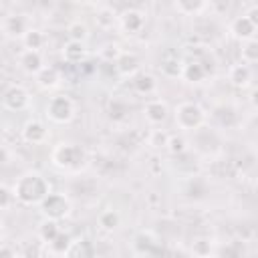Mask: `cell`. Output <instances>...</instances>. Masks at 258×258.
Segmentation results:
<instances>
[{"instance_id":"6da1fadb","label":"cell","mask_w":258,"mask_h":258,"mask_svg":"<svg viewBox=\"0 0 258 258\" xmlns=\"http://www.w3.org/2000/svg\"><path fill=\"white\" fill-rule=\"evenodd\" d=\"M12 194H14V200L20 202L22 206H34V204H40L50 194V185L40 171L28 169L16 177L12 185Z\"/></svg>"},{"instance_id":"7a4b0ae2","label":"cell","mask_w":258,"mask_h":258,"mask_svg":"<svg viewBox=\"0 0 258 258\" xmlns=\"http://www.w3.org/2000/svg\"><path fill=\"white\" fill-rule=\"evenodd\" d=\"M50 161L54 167H58L62 171H79L81 165L85 163V151L77 143L62 141V143L54 145V149L50 153Z\"/></svg>"},{"instance_id":"3957f363","label":"cell","mask_w":258,"mask_h":258,"mask_svg":"<svg viewBox=\"0 0 258 258\" xmlns=\"http://www.w3.org/2000/svg\"><path fill=\"white\" fill-rule=\"evenodd\" d=\"M173 121L181 131H198L206 123V111L194 101H181L173 109Z\"/></svg>"},{"instance_id":"277c9868","label":"cell","mask_w":258,"mask_h":258,"mask_svg":"<svg viewBox=\"0 0 258 258\" xmlns=\"http://www.w3.org/2000/svg\"><path fill=\"white\" fill-rule=\"evenodd\" d=\"M46 117L50 123L56 125H67L75 117V101L69 95H54L46 103Z\"/></svg>"},{"instance_id":"5b68a950","label":"cell","mask_w":258,"mask_h":258,"mask_svg":"<svg viewBox=\"0 0 258 258\" xmlns=\"http://www.w3.org/2000/svg\"><path fill=\"white\" fill-rule=\"evenodd\" d=\"M38 206H40L44 218H46V220H54V222L67 218L69 212H71V202H69V198H67L64 194H60V191H50Z\"/></svg>"},{"instance_id":"8992f818","label":"cell","mask_w":258,"mask_h":258,"mask_svg":"<svg viewBox=\"0 0 258 258\" xmlns=\"http://www.w3.org/2000/svg\"><path fill=\"white\" fill-rule=\"evenodd\" d=\"M2 103L8 111H24L30 105V93L22 85H10L2 95Z\"/></svg>"},{"instance_id":"52a82bcc","label":"cell","mask_w":258,"mask_h":258,"mask_svg":"<svg viewBox=\"0 0 258 258\" xmlns=\"http://www.w3.org/2000/svg\"><path fill=\"white\" fill-rule=\"evenodd\" d=\"M117 26L125 34H137L145 26V12L139 10V8H127V10H123L119 14V18H117Z\"/></svg>"},{"instance_id":"ba28073f","label":"cell","mask_w":258,"mask_h":258,"mask_svg":"<svg viewBox=\"0 0 258 258\" xmlns=\"http://www.w3.org/2000/svg\"><path fill=\"white\" fill-rule=\"evenodd\" d=\"M256 28H258V22L252 20L250 16H246V14H240V16H236V18L230 22V32H232V36H236V38L242 40V42L256 38Z\"/></svg>"},{"instance_id":"9c48e42d","label":"cell","mask_w":258,"mask_h":258,"mask_svg":"<svg viewBox=\"0 0 258 258\" xmlns=\"http://www.w3.org/2000/svg\"><path fill=\"white\" fill-rule=\"evenodd\" d=\"M143 117L149 125H161L165 123V119L169 117V107L165 101L161 99H149L145 105H143Z\"/></svg>"},{"instance_id":"30bf717a","label":"cell","mask_w":258,"mask_h":258,"mask_svg":"<svg viewBox=\"0 0 258 258\" xmlns=\"http://www.w3.org/2000/svg\"><path fill=\"white\" fill-rule=\"evenodd\" d=\"M20 133H22V139H24L26 143H30V145H42V143L48 139V129H46V125H44L42 121H38V119H28V121L22 125Z\"/></svg>"},{"instance_id":"8fae6325","label":"cell","mask_w":258,"mask_h":258,"mask_svg":"<svg viewBox=\"0 0 258 258\" xmlns=\"http://www.w3.org/2000/svg\"><path fill=\"white\" fill-rule=\"evenodd\" d=\"M0 28L10 38H22L30 26H28V20L22 14H6L0 22Z\"/></svg>"},{"instance_id":"7c38bea8","label":"cell","mask_w":258,"mask_h":258,"mask_svg":"<svg viewBox=\"0 0 258 258\" xmlns=\"http://www.w3.org/2000/svg\"><path fill=\"white\" fill-rule=\"evenodd\" d=\"M115 69H117L119 75L133 79L139 73V56L135 52H131V50H123L119 54V58L115 60Z\"/></svg>"},{"instance_id":"4fadbf2b","label":"cell","mask_w":258,"mask_h":258,"mask_svg":"<svg viewBox=\"0 0 258 258\" xmlns=\"http://www.w3.org/2000/svg\"><path fill=\"white\" fill-rule=\"evenodd\" d=\"M18 64L24 73L28 75H36L42 67H44V58H42V52L40 50H22L18 54Z\"/></svg>"},{"instance_id":"5bb4252c","label":"cell","mask_w":258,"mask_h":258,"mask_svg":"<svg viewBox=\"0 0 258 258\" xmlns=\"http://www.w3.org/2000/svg\"><path fill=\"white\" fill-rule=\"evenodd\" d=\"M36 85L42 89V91H52V89H56L58 85H60V81H62V77H60V73H58V69L56 67H42L36 75Z\"/></svg>"},{"instance_id":"9a60e30c","label":"cell","mask_w":258,"mask_h":258,"mask_svg":"<svg viewBox=\"0 0 258 258\" xmlns=\"http://www.w3.org/2000/svg\"><path fill=\"white\" fill-rule=\"evenodd\" d=\"M228 81L238 87V89H246L250 83H252V69L244 62H238V64H232L228 69Z\"/></svg>"},{"instance_id":"2e32d148","label":"cell","mask_w":258,"mask_h":258,"mask_svg":"<svg viewBox=\"0 0 258 258\" xmlns=\"http://www.w3.org/2000/svg\"><path fill=\"white\" fill-rule=\"evenodd\" d=\"M64 62L69 64H81L85 58H87V48H85V42H75V40H67L62 44V50H60Z\"/></svg>"},{"instance_id":"e0dca14e","label":"cell","mask_w":258,"mask_h":258,"mask_svg":"<svg viewBox=\"0 0 258 258\" xmlns=\"http://www.w3.org/2000/svg\"><path fill=\"white\" fill-rule=\"evenodd\" d=\"M95 256V246L87 238L71 240V246L67 248L62 258H93Z\"/></svg>"},{"instance_id":"ac0fdd59","label":"cell","mask_w":258,"mask_h":258,"mask_svg":"<svg viewBox=\"0 0 258 258\" xmlns=\"http://www.w3.org/2000/svg\"><path fill=\"white\" fill-rule=\"evenodd\" d=\"M208 75V69L202 64V60H189V62H183V69H181V79L185 83H202Z\"/></svg>"},{"instance_id":"d6986e66","label":"cell","mask_w":258,"mask_h":258,"mask_svg":"<svg viewBox=\"0 0 258 258\" xmlns=\"http://www.w3.org/2000/svg\"><path fill=\"white\" fill-rule=\"evenodd\" d=\"M131 85H133V91L137 95H151L155 89H157V81L153 75L149 73H137L133 79H131Z\"/></svg>"},{"instance_id":"ffe728a7","label":"cell","mask_w":258,"mask_h":258,"mask_svg":"<svg viewBox=\"0 0 258 258\" xmlns=\"http://www.w3.org/2000/svg\"><path fill=\"white\" fill-rule=\"evenodd\" d=\"M163 77L167 79H181V69H183V60L177 56V54H167L161 58V64H159Z\"/></svg>"},{"instance_id":"44dd1931","label":"cell","mask_w":258,"mask_h":258,"mask_svg":"<svg viewBox=\"0 0 258 258\" xmlns=\"http://www.w3.org/2000/svg\"><path fill=\"white\" fill-rule=\"evenodd\" d=\"M117 18H119V14H117L111 6H99L97 12H95L97 26L103 28V30H109V28L117 26Z\"/></svg>"},{"instance_id":"7402d4cb","label":"cell","mask_w":258,"mask_h":258,"mask_svg":"<svg viewBox=\"0 0 258 258\" xmlns=\"http://www.w3.org/2000/svg\"><path fill=\"white\" fill-rule=\"evenodd\" d=\"M44 42H46V36L38 28H28L26 34L22 36V44L26 50H40L44 46Z\"/></svg>"},{"instance_id":"603a6c76","label":"cell","mask_w":258,"mask_h":258,"mask_svg":"<svg viewBox=\"0 0 258 258\" xmlns=\"http://www.w3.org/2000/svg\"><path fill=\"white\" fill-rule=\"evenodd\" d=\"M173 8L183 14V16H198L202 10L208 8L206 2H191V0H179V2H173Z\"/></svg>"},{"instance_id":"cb8c5ba5","label":"cell","mask_w":258,"mask_h":258,"mask_svg":"<svg viewBox=\"0 0 258 258\" xmlns=\"http://www.w3.org/2000/svg\"><path fill=\"white\" fill-rule=\"evenodd\" d=\"M71 236L69 234H64V232H58L56 234V238L52 240V242H48L46 244V248H48V252L52 254V256H64V252H67V248L71 246Z\"/></svg>"},{"instance_id":"d4e9b609","label":"cell","mask_w":258,"mask_h":258,"mask_svg":"<svg viewBox=\"0 0 258 258\" xmlns=\"http://www.w3.org/2000/svg\"><path fill=\"white\" fill-rule=\"evenodd\" d=\"M67 36L69 40H75V42H85L89 38V28L85 22L81 20H73L69 26H67Z\"/></svg>"},{"instance_id":"484cf974","label":"cell","mask_w":258,"mask_h":258,"mask_svg":"<svg viewBox=\"0 0 258 258\" xmlns=\"http://www.w3.org/2000/svg\"><path fill=\"white\" fill-rule=\"evenodd\" d=\"M58 232H60V226H58V222H54V220H44V222L38 226V238H40V242H44V244L52 242Z\"/></svg>"},{"instance_id":"4316f807","label":"cell","mask_w":258,"mask_h":258,"mask_svg":"<svg viewBox=\"0 0 258 258\" xmlns=\"http://www.w3.org/2000/svg\"><path fill=\"white\" fill-rule=\"evenodd\" d=\"M240 56H242V62H244V64H248V67H250V64H254V62L258 60V42H256V38L242 42Z\"/></svg>"},{"instance_id":"83f0119b","label":"cell","mask_w":258,"mask_h":258,"mask_svg":"<svg viewBox=\"0 0 258 258\" xmlns=\"http://www.w3.org/2000/svg\"><path fill=\"white\" fill-rule=\"evenodd\" d=\"M121 52H123V48L117 42H107V44H103L99 48V58L105 60V62H115Z\"/></svg>"},{"instance_id":"f1b7e54d","label":"cell","mask_w":258,"mask_h":258,"mask_svg":"<svg viewBox=\"0 0 258 258\" xmlns=\"http://www.w3.org/2000/svg\"><path fill=\"white\" fill-rule=\"evenodd\" d=\"M119 222H121V218H119V214L115 210H105V212L99 214V226L103 230H107V232L115 230L119 226Z\"/></svg>"},{"instance_id":"f546056e","label":"cell","mask_w":258,"mask_h":258,"mask_svg":"<svg viewBox=\"0 0 258 258\" xmlns=\"http://www.w3.org/2000/svg\"><path fill=\"white\" fill-rule=\"evenodd\" d=\"M165 149H167L171 155H179V153H183V151L187 149V143H185V139H183L181 135H169Z\"/></svg>"},{"instance_id":"4dcf8cb0","label":"cell","mask_w":258,"mask_h":258,"mask_svg":"<svg viewBox=\"0 0 258 258\" xmlns=\"http://www.w3.org/2000/svg\"><path fill=\"white\" fill-rule=\"evenodd\" d=\"M167 139H169V133L167 131H163V129H153L151 133H149V145L151 147H155V149H161V147H165L167 145Z\"/></svg>"},{"instance_id":"1f68e13d","label":"cell","mask_w":258,"mask_h":258,"mask_svg":"<svg viewBox=\"0 0 258 258\" xmlns=\"http://www.w3.org/2000/svg\"><path fill=\"white\" fill-rule=\"evenodd\" d=\"M191 252L198 256V258H208L210 252H212V242L208 238H198L194 244H191Z\"/></svg>"},{"instance_id":"d6a6232c","label":"cell","mask_w":258,"mask_h":258,"mask_svg":"<svg viewBox=\"0 0 258 258\" xmlns=\"http://www.w3.org/2000/svg\"><path fill=\"white\" fill-rule=\"evenodd\" d=\"M109 111H111V117L119 119V117H123V115L129 111V105H127L123 99H113V101L109 103Z\"/></svg>"},{"instance_id":"836d02e7","label":"cell","mask_w":258,"mask_h":258,"mask_svg":"<svg viewBox=\"0 0 258 258\" xmlns=\"http://www.w3.org/2000/svg\"><path fill=\"white\" fill-rule=\"evenodd\" d=\"M14 194H12V187H6V185H0V210H8L12 204H14Z\"/></svg>"},{"instance_id":"e575fe53","label":"cell","mask_w":258,"mask_h":258,"mask_svg":"<svg viewBox=\"0 0 258 258\" xmlns=\"http://www.w3.org/2000/svg\"><path fill=\"white\" fill-rule=\"evenodd\" d=\"M0 258H18V252L8 244H0Z\"/></svg>"},{"instance_id":"d590c367","label":"cell","mask_w":258,"mask_h":258,"mask_svg":"<svg viewBox=\"0 0 258 258\" xmlns=\"http://www.w3.org/2000/svg\"><path fill=\"white\" fill-rule=\"evenodd\" d=\"M8 161H10V151H8L4 145H0V167L6 165Z\"/></svg>"},{"instance_id":"8d00e7d4","label":"cell","mask_w":258,"mask_h":258,"mask_svg":"<svg viewBox=\"0 0 258 258\" xmlns=\"http://www.w3.org/2000/svg\"><path fill=\"white\" fill-rule=\"evenodd\" d=\"M0 232H2V220H0Z\"/></svg>"}]
</instances>
